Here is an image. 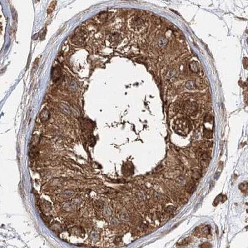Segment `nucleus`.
<instances>
[{
  "label": "nucleus",
  "mask_w": 248,
  "mask_h": 248,
  "mask_svg": "<svg viewBox=\"0 0 248 248\" xmlns=\"http://www.w3.org/2000/svg\"><path fill=\"white\" fill-rule=\"evenodd\" d=\"M159 42V45H160L161 46L165 45L166 44V41L165 40H161Z\"/></svg>",
  "instance_id": "nucleus-6"
},
{
  "label": "nucleus",
  "mask_w": 248,
  "mask_h": 248,
  "mask_svg": "<svg viewBox=\"0 0 248 248\" xmlns=\"http://www.w3.org/2000/svg\"><path fill=\"white\" fill-rule=\"evenodd\" d=\"M56 2L55 1H52V2L50 4L49 7H48L47 9V14H50L53 12L54 9H55V5H56Z\"/></svg>",
  "instance_id": "nucleus-4"
},
{
  "label": "nucleus",
  "mask_w": 248,
  "mask_h": 248,
  "mask_svg": "<svg viewBox=\"0 0 248 248\" xmlns=\"http://www.w3.org/2000/svg\"><path fill=\"white\" fill-rule=\"evenodd\" d=\"M191 126L188 119L185 118H179L174 121L173 129L179 134L186 135L190 132Z\"/></svg>",
  "instance_id": "nucleus-1"
},
{
  "label": "nucleus",
  "mask_w": 248,
  "mask_h": 248,
  "mask_svg": "<svg viewBox=\"0 0 248 248\" xmlns=\"http://www.w3.org/2000/svg\"><path fill=\"white\" fill-rule=\"evenodd\" d=\"M201 165L203 167H206L208 164L209 157L208 154L206 152H201L199 155Z\"/></svg>",
  "instance_id": "nucleus-2"
},
{
  "label": "nucleus",
  "mask_w": 248,
  "mask_h": 248,
  "mask_svg": "<svg viewBox=\"0 0 248 248\" xmlns=\"http://www.w3.org/2000/svg\"><path fill=\"white\" fill-rule=\"evenodd\" d=\"M205 136H206V138L208 139H210L212 138V131L210 130H207L205 133Z\"/></svg>",
  "instance_id": "nucleus-5"
},
{
  "label": "nucleus",
  "mask_w": 248,
  "mask_h": 248,
  "mask_svg": "<svg viewBox=\"0 0 248 248\" xmlns=\"http://www.w3.org/2000/svg\"><path fill=\"white\" fill-rule=\"evenodd\" d=\"M187 88L188 89H193L195 88V84L193 81H188L186 84Z\"/></svg>",
  "instance_id": "nucleus-3"
}]
</instances>
